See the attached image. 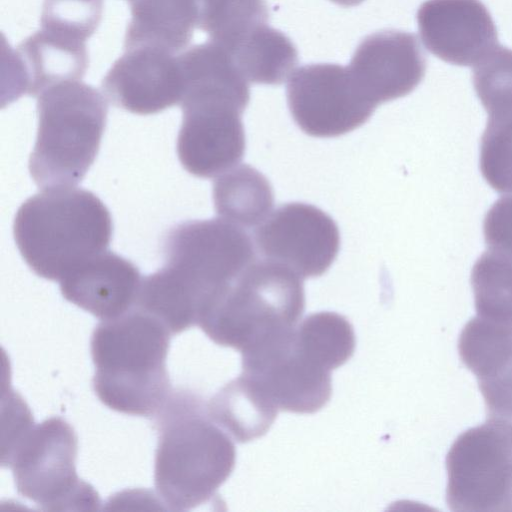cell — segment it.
I'll return each instance as SVG.
<instances>
[{
    "label": "cell",
    "mask_w": 512,
    "mask_h": 512,
    "mask_svg": "<svg viewBox=\"0 0 512 512\" xmlns=\"http://www.w3.org/2000/svg\"><path fill=\"white\" fill-rule=\"evenodd\" d=\"M304 307L300 276L278 262L255 260L207 309L198 326L216 344L242 352L295 327Z\"/></svg>",
    "instance_id": "8992f818"
},
{
    "label": "cell",
    "mask_w": 512,
    "mask_h": 512,
    "mask_svg": "<svg viewBox=\"0 0 512 512\" xmlns=\"http://www.w3.org/2000/svg\"><path fill=\"white\" fill-rule=\"evenodd\" d=\"M141 280L135 264L106 250L75 268L59 283L67 301L100 320H108L134 307Z\"/></svg>",
    "instance_id": "2e32d148"
},
{
    "label": "cell",
    "mask_w": 512,
    "mask_h": 512,
    "mask_svg": "<svg viewBox=\"0 0 512 512\" xmlns=\"http://www.w3.org/2000/svg\"><path fill=\"white\" fill-rule=\"evenodd\" d=\"M103 14V0H44L41 29L86 43L97 30Z\"/></svg>",
    "instance_id": "83f0119b"
},
{
    "label": "cell",
    "mask_w": 512,
    "mask_h": 512,
    "mask_svg": "<svg viewBox=\"0 0 512 512\" xmlns=\"http://www.w3.org/2000/svg\"><path fill=\"white\" fill-rule=\"evenodd\" d=\"M416 17L427 50L453 65L474 66L499 44L495 23L480 0H427Z\"/></svg>",
    "instance_id": "4fadbf2b"
},
{
    "label": "cell",
    "mask_w": 512,
    "mask_h": 512,
    "mask_svg": "<svg viewBox=\"0 0 512 512\" xmlns=\"http://www.w3.org/2000/svg\"><path fill=\"white\" fill-rule=\"evenodd\" d=\"M78 441L63 419L33 422L2 444V466L11 469L17 492L45 511L99 509L100 499L76 471Z\"/></svg>",
    "instance_id": "52a82bcc"
},
{
    "label": "cell",
    "mask_w": 512,
    "mask_h": 512,
    "mask_svg": "<svg viewBox=\"0 0 512 512\" xmlns=\"http://www.w3.org/2000/svg\"><path fill=\"white\" fill-rule=\"evenodd\" d=\"M295 327L242 351L241 374L278 410L309 414L329 401L331 371L301 344Z\"/></svg>",
    "instance_id": "9c48e42d"
},
{
    "label": "cell",
    "mask_w": 512,
    "mask_h": 512,
    "mask_svg": "<svg viewBox=\"0 0 512 512\" xmlns=\"http://www.w3.org/2000/svg\"><path fill=\"white\" fill-rule=\"evenodd\" d=\"M38 130L29 172L43 189L74 187L98 154L106 126L104 95L79 80L57 83L37 96Z\"/></svg>",
    "instance_id": "5b68a950"
},
{
    "label": "cell",
    "mask_w": 512,
    "mask_h": 512,
    "mask_svg": "<svg viewBox=\"0 0 512 512\" xmlns=\"http://www.w3.org/2000/svg\"><path fill=\"white\" fill-rule=\"evenodd\" d=\"M213 201L220 218L244 229L259 226L270 215L274 194L261 172L243 164L218 176Z\"/></svg>",
    "instance_id": "44dd1931"
},
{
    "label": "cell",
    "mask_w": 512,
    "mask_h": 512,
    "mask_svg": "<svg viewBox=\"0 0 512 512\" xmlns=\"http://www.w3.org/2000/svg\"><path fill=\"white\" fill-rule=\"evenodd\" d=\"M483 233L489 249L512 255V194L502 196L488 210Z\"/></svg>",
    "instance_id": "f546056e"
},
{
    "label": "cell",
    "mask_w": 512,
    "mask_h": 512,
    "mask_svg": "<svg viewBox=\"0 0 512 512\" xmlns=\"http://www.w3.org/2000/svg\"><path fill=\"white\" fill-rule=\"evenodd\" d=\"M124 50L101 84L113 105L140 115L180 105L184 85L178 55L153 46Z\"/></svg>",
    "instance_id": "7c38bea8"
},
{
    "label": "cell",
    "mask_w": 512,
    "mask_h": 512,
    "mask_svg": "<svg viewBox=\"0 0 512 512\" xmlns=\"http://www.w3.org/2000/svg\"><path fill=\"white\" fill-rule=\"evenodd\" d=\"M245 78L252 83L280 85L298 63V51L281 31L262 25L229 52Z\"/></svg>",
    "instance_id": "7402d4cb"
},
{
    "label": "cell",
    "mask_w": 512,
    "mask_h": 512,
    "mask_svg": "<svg viewBox=\"0 0 512 512\" xmlns=\"http://www.w3.org/2000/svg\"><path fill=\"white\" fill-rule=\"evenodd\" d=\"M451 511H512V429L487 419L461 433L447 457Z\"/></svg>",
    "instance_id": "ba28073f"
},
{
    "label": "cell",
    "mask_w": 512,
    "mask_h": 512,
    "mask_svg": "<svg viewBox=\"0 0 512 512\" xmlns=\"http://www.w3.org/2000/svg\"><path fill=\"white\" fill-rule=\"evenodd\" d=\"M131 18L124 49L153 46L178 53L197 28V0H129Z\"/></svg>",
    "instance_id": "d6986e66"
},
{
    "label": "cell",
    "mask_w": 512,
    "mask_h": 512,
    "mask_svg": "<svg viewBox=\"0 0 512 512\" xmlns=\"http://www.w3.org/2000/svg\"><path fill=\"white\" fill-rule=\"evenodd\" d=\"M197 28L228 52L269 21L265 0H197Z\"/></svg>",
    "instance_id": "cb8c5ba5"
},
{
    "label": "cell",
    "mask_w": 512,
    "mask_h": 512,
    "mask_svg": "<svg viewBox=\"0 0 512 512\" xmlns=\"http://www.w3.org/2000/svg\"><path fill=\"white\" fill-rule=\"evenodd\" d=\"M177 155L183 168L201 178L219 176L242 160L245 132L242 113L215 106H181Z\"/></svg>",
    "instance_id": "9a60e30c"
},
{
    "label": "cell",
    "mask_w": 512,
    "mask_h": 512,
    "mask_svg": "<svg viewBox=\"0 0 512 512\" xmlns=\"http://www.w3.org/2000/svg\"><path fill=\"white\" fill-rule=\"evenodd\" d=\"M113 223L105 204L91 191L74 187L43 189L18 208L13 235L30 269L60 281L107 250Z\"/></svg>",
    "instance_id": "277c9868"
},
{
    "label": "cell",
    "mask_w": 512,
    "mask_h": 512,
    "mask_svg": "<svg viewBox=\"0 0 512 512\" xmlns=\"http://www.w3.org/2000/svg\"><path fill=\"white\" fill-rule=\"evenodd\" d=\"M164 265L142 278L140 299L173 333L193 326L256 260L249 234L222 218L180 222L164 236Z\"/></svg>",
    "instance_id": "6da1fadb"
},
{
    "label": "cell",
    "mask_w": 512,
    "mask_h": 512,
    "mask_svg": "<svg viewBox=\"0 0 512 512\" xmlns=\"http://www.w3.org/2000/svg\"><path fill=\"white\" fill-rule=\"evenodd\" d=\"M466 367L478 380L487 419L512 429V338L481 350Z\"/></svg>",
    "instance_id": "d4e9b609"
},
{
    "label": "cell",
    "mask_w": 512,
    "mask_h": 512,
    "mask_svg": "<svg viewBox=\"0 0 512 512\" xmlns=\"http://www.w3.org/2000/svg\"><path fill=\"white\" fill-rule=\"evenodd\" d=\"M207 410L213 421L239 443L266 434L279 411L243 374L221 388L207 403Z\"/></svg>",
    "instance_id": "ffe728a7"
},
{
    "label": "cell",
    "mask_w": 512,
    "mask_h": 512,
    "mask_svg": "<svg viewBox=\"0 0 512 512\" xmlns=\"http://www.w3.org/2000/svg\"><path fill=\"white\" fill-rule=\"evenodd\" d=\"M155 417L157 495L176 511L209 501L234 469L232 438L213 421L201 397L188 390L171 392Z\"/></svg>",
    "instance_id": "7a4b0ae2"
},
{
    "label": "cell",
    "mask_w": 512,
    "mask_h": 512,
    "mask_svg": "<svg viewBox=\"0 0 512 512\" xmlns=\"http://www.w3.org/2000/svg\"><path fill=\"white\" fill-rule=\"evenodd\" d=\"M10 59L8 100L23 94L38 96L63 81L84 77L89 57L86 44L40 29L14 51Z\"/></svg>",
    "instance_id": "e0dca14e"
},
{
    "label": "cell",
    "mask_w": 512,
    "mask_h": 512,
    "mask_svg": "<svg viewBox=\"0 0 512 512\" xmlns=\"http://www.w3.org/2000/svg\"><path fill=\"white\" fill-rule=\"evenodd\" d=\"M178 59L184 85L180 106H217L244 112L250 100L249 81L226 49L207 40L186 49Z\"/></svg>",
    "instance_id": "ac0fdd59"
},
{
    "label": "cell",
    "mask_w": 512,
    "mask_h": 512,
    "mask_svg": "<svg viewBox=\"0 0 512 512\" xmlns=\"http://www.w3.org/2000/svg\"><path fill=\"white\" fill-rule=\"evenodd\" d=\"M295 331L302 345L330 371L342 366L354 353L353 326L338 313L310 314L296 325Z\"/></svg>",
    "instance_id": "484cf974"
},
{
    "label": "cell",
    "mask_w": 512,
    "mask_h": 512,
    "mask_svg": "<svg viewBox=\"0 0 512 512\" xmlns=\"http://www.w3.org/2000/svg\"><path fill=\"white\" fill-rule=\"evenodd\" d=\"M286 95L294 121L313 137L351 132L366 123L377 107L348 66L331 63L308 64L295 70Z\"/></svg>",
    "instance_id": "30bf717a"
},
{
    "label": "cell",
    "mask_w": 512,
    "mask_h": 512,
    "mask_svg": "<svg viewBox=\"0 0 512 512\" xmlns=\"http://www.w3.org/2000/svg\"><path fill=\"white\" fill-rule=\"evenodd\" d=\"M476 316L512 327V255L490 249L471 272Z\"/></svg>",
    "instance_id": "603a6c76"
},
{
    "label": "cell",
    "mask_w": 512,
    "mask_h": 512,
    "mask_svg": "<svg viewBox=\"0 0 512 512\" xmlns=\"http://www.w3.org/2000/svg\"><path fill=\"white\" fill-rule=\"evenodd\" d=\"M426 67V54L417 36L392 29L366 36L348 65L377 106L411 93L422 81Z\"/></svg>",
    "instance_id": "5bb4252c"
},
{
    "label": "cell",
    "mask_w": 512,
    "mask_h": 512,
    "mask_svg": "<svg viewBox=\"0 0 512 512\" xmlns=\"http://www.w3.org/2000/svg\"><path fill=\"white\" fill-rule=\"evenodd\" d=\"M479 166L495 191H512V116L488 118L481 138Z\"/></svg>",
    "instance_id": "f1b7e54d"
},
{
    "label": "cell",
    "mask_w": 512,
    "mask_h": 512,
    "mask_svg": "<svg viewBox=\"0 0 512 512\" xmlns=\"http://www.w3.org/2000/svg\"><path fill=\"white\" fill-rule=\"evenodd\" d=\"M254 239L265 259L285 265L302 279L324 274L340 248L335 221L318 207L300 202L271 212L256 227Z\"/></svg>",
    "instance_id": "8fae6325"
},
{
    "label": "cell",
    "mask_w": 512,
    "mask_h": 512,
    "mask_svg": "<svg viewBox=\"0 0 512 512\" xmlns=\"http://www.w3.org/2000/svg\"><path fill=\"white\" fill-rule=\"evenodd\" d=\"M171 336L160 320L137 307L101 320L90 341L99 400L120 413L155 416L172 392L166 367Z\"/></svg>",
    "instance_id": "3957f363"
},
{
    "label": "cell",
    "mask_w": 512,
    "mask_h": 512,
    "mask_svg": "<svg viewBox=\"0 0 512 512\" xmlns=\"http://www.w3.org/2000/svg\"><path fill=\"white\" fill-rule=\"evenodd\" d=\"M474 89L488 118L512 116V50L495 46L473 66Z\"/></svg>",
    "instance_id": "4316f807"
}]
</instances>
